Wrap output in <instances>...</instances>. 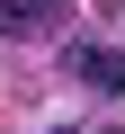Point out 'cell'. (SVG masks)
Masks as SVG:
<instances>
[{
	"label": "cell",
	"instance_id": "cell-3",
	"mask_svg": "<svg viewBox=\"0 0 125 134\" xmlns=\"http://www.w3.org/2000/svg\"><path fill=\"white\" fill-rule=\"evenodd\" d=\"M45 134H72V125H45Z\"/></svg>",
	"mask_w": 125,
	"mask_h": 134
},
{
	"label": "cell",
	"instance_id": "cell-1",
	"mask_svg": "<svg viewBox=\"0 0 125 134\" xmlns=\"http://www.w3.org/2000/svg\"><path fill=\"white\" fill-rule=\"evenodd\" d=\"M72 72H81L89 90H125V45H81V54H72Z\"/></svg>",
	"mask_w": 125,
	"mask_h": 134
},
{
	"label": "cell",
	"instance_id": "cell-2",
	"mask_svg": "<svg viewBox=\"0 0 125 134\" xmlns=\"http://www.w3.org/2000/svg\"><path fill=\"white\" fill-rule=\"evenodd\" d=\"M36 9H45V0H0V36H27V27H45Z\"/></svg>",
	"mask_w": 125,
	"mask_h": 134
}]
</instances>
